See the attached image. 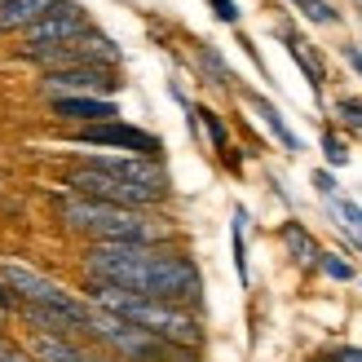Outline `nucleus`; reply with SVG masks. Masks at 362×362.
<instances>
[{
    "label": "nucleus",
    "instance_id": "nucleus-1",
    "mask_svg": "<svg viewBox=\"0 0 362 362\" xmlns=\"http://www.w3.org/2000/svg\"><path fill=\"white\" fill-rule=\"evenodd\" d=\"M88 296H93L98 310L129 318V322H137V327L173 340V345H199V322H194V314L186 310V305L151 300V296H137V292H129V287L102 283V279H88Z\"/></svg>",
    "mask_w": 362,
    "mask_h": 362
},
{
    "label": "nucleus",
    "instance_id": "nucleus-2",
    "mask_svg": "<svg viewBox=\"0 0 362 362\" xmlns=\"http://www.w3.org/2000/svg\"><path fill=\"white\" fill-rule=\"evenodd\" d=\"M58 216L71 230L93 234V243H151L155 234H159L141 212L119 208V204H102V199H84V194L62 199Z\"/></svg>",
    "mask_w": 362,
    "mask_h": 362
},
{
    "label": "nucleus",
    "instance_id": "nucleus-3",
    "mask_svg": "<svg viewBox=\"0 0 362 362\" xmlns=\"http://www.w3.org/2000/svg\"><path fill=\"white\" fill-rule=\"evenodd\" d=\"M84 332L98 336L106 349H115L119 358H129V362H194L190 345H173V340L137 327V322L119 318V314H106V310H98V305H93V314H88Z\"/></svg>",
    "mask_w": 362,
    "mask_h": 362
},
{
    "label": "nucleus",
    "instance_id": "nucleus-4",
    "mask_svg": "<svg viewBox=\"0 0 362 362\" xmlns=\"http://www.w3.org/2000/svg\"><path fill=\"white\" fill-rule=\"evenodd\" d=\"M66 186L76 194H84V199H102V204H119V208H133V212L159 204V194L137 190V186H129V181H119V177L102 173V168H76L66 177Z\"/></svg>",
    "mask_w": 362,
    "mask_h": 362
},
{
    "label": "nucleus",
    "instance_id": "nucleus-5",
    "mask_svg": "<svg viewBox=\"0 0 362 362\" xmlns=\"http://www.w3.org/2000/svg\"><path fill=\"white\" fill-rule=\"evenodd\" d=\"M71 141H80V146H119V151H129V155H146V159L159 155V137H155V133L133 129V124H119V119L88 124V129L71 133Z\"/></svg>",
    "mask_w": 362,
    "mask_h": 362
},
{
    "label": "nucleus",
    "instance_id": "nucleus-6",
    "mask_svg": "<svg viewBox=\"0 0 362 362\" xmlns=\"http://www.w3.org/2000/svg\"><path fill=\"white\" fill-rule=\"evenodd\" d=\"M119 80L106 66H58L45 71V93L53 98H98V93H115Z\"/></svg>",
    "mask_w": 362,
    "mask_h": 362
},
{
    "label": "nucleus",
    "instance_id": "nucleus-7",
    "mask_svg": "<svg viewBox=\"0 0 362 362\" xmlns=\"http://www.w3.org/2000/svg\"><path fill=\"white\" fill-rule=\"evenodd\" d=\"M84 31H93L88 27V18H84V9L80 5H71V0H58V9L53 13H45L35 27H27L23 31V49H40V45H66V40H80Z\"/></svg>",
    "mask_w": 362,
    "mask_h": 362
},
{
    "label": "nucleus",
    "instance_id": "nucleus-8",
    "mask_svg": "<svg viewBox=\"0 0 362 362\" xmlns=\"http://www.w3.org/2000/svg\"><path fill=\"white\" fill-rule=\"evenodd\" d=\"M88 168H102V173H111V177H119V181H129V186H137V190H151V194H159L164 199L168 194V173L155 164V159H146V155H119V159H93Z\"/></svg>",
    "mask_w": 362,
    "mask_h": 362
},
{
    "label": "nucleus",
    "instance_id": "nucleus-9",
    "mask_svg": "<svg viewBox=\"0 0 362 362\" xmlns=\"http://www.w3.org/2000/svg\"><path fill=\"white\" fill-rule=\"evenodd\" d=\"M23 322L35 332V336H76L80 327H88L84 314H71V310H53V305H23Z\"/></svg>",
    "mask_w": 362,
    "mask_h": 362
},
{
    "label": "nucleus",
    "instance_id": "nucleus-10",
    "mask_svg": "<svg viewBox=\"0 0 362 362\" xmlns=\"http://www.w3.org/2000/svg\"><path fill=\"white\" fill-rule=\"evenodd\" d=\"M53 115L58 119H76V124H106V119H115V102H106V98H53Z\"/></svg>",
    "mask_w": 362,
    "mask_h": 362
},
{
    "label": "nucleus",
    "instance_id": "nucleus-11",
    "mask_svg": "<svg viewBox=\"0 0 362 362\" xmlns=\"http://www.w3.org/2000/svg\"><path fill=\"white\" fill-rule=\"evenodd\" d=\"M53 9H58V0H5L0 5V31H27Z\"/></svg>",
    "mask_w": 362,
    "mask_h": 362
},
{
    "label": "nucleus",
    "instance_id": "nucleus-12",
    "mask_svg": "<svg viewBox=\"0 0 362 362\" xmlns=\"http://www.w3.org/2000/svg\"><path fill=\"white\" fill-rule=\"evenodd\" d=\"M283 243H287V252H292L300 265H310V261H318V257H322L318 243L310 239V230H300L296 221H287V226H283Z\"/></svg>",
    "mask_w": 362,
    "mask_h": 362
},
{
    "label": "nucleus",
    "instance_id": "nucleus-13",
    "mask_svg": "<svg viewBox=\"0 0 362 362\" xmlns=\"http://www.w3.org/2000/svg\"><path fill=\"white\" fill-rule=\"evenodd\" d=\"M252 106H257V115L265 119V129L274 133V137L283 141L287 151H300V141H296V133H292V129H287V124H283V115H279V106H269L265 98H252Z\"/></svg>",
    "mask_w": 362,
    "mask_h": 362
},
{
    "label": "nucleus",
    "instance_id": "nucleus-14",
    "mask_svg": "<svg viewBox=\"0 0 362 362\" xmlns=\"http://www.w3.org/2000/svg\"><path fill=\"white\" fill-rule=\"evenodd\" d=\"M194 58H199V66L208 71V80H212V84H221V88H230V84H234L230 66L221 62V53H216L212 45H199V53H194Z\"/></svg>",
    "mask_w": 362,
    "mask_h": 362
},
{
    "label": "nucleus",
    "instance_id": "nucleus-15",
    "mask_svg": "<svg viewBox=\"0 0 362 362\" xmlns=\"http://www.w3.org/2000/svg\"><path fill=\"white\" fill-rule=\"evenodd\" d=\"M287 49H292V58L300 62V71H305V76H310V84H314V88H322V71H318V62L310 58V53L300 49V40H296V35H287Z\"/></svg>",
    "mask_w": 362,
    "mask_h": 362
},
{
    "label": "nucleus",
    "instance_id": "nucleus-16",
    "mask_svg": "<svg viewBox=\"0 0 362 362\" xmlns=\"http://www.w3.org/2000/svg\"><path fill=\"white\" fill-rule=\"evenodd\" d=\"M243 226H247V212L239 208V212H234V265H239V279L247 283V257H243Z\"/></svg>",
    "mask_w": 362,
    "mask_h": 362
},
{
    "label": "nucleus",
    "instance_id": "nucleus-17",
    "mask_svg": "<svg viewBox=\"0 0 362 362\" xmlns=\"http://www.w3.org/2000/svg\"><path fill=\"white\" fill-rule=\"evenodd\" d=\"M318 265H322V274H327V279H336V283L354 279V265H349V261H340L336 252H322V257H318Z\"/></svg>",
    "mask_w": 362,
    "mask_h": 362
},
{
    "label": "nucleus",
    "instance_id": "nucleus-18",
    "mask_svg": "<svg viewBox=\"0 0 362 362\" xmlns=\"http://www.w3.org/2000/svg\"><path fill=\"white\" fill-rule=\"evenodd\" d=\"M194 115H199V119H204V129H208V137H212V146H216V151H221V155H226V146H230V137H226V124H221V119H216L212 111H194Z\"/></svg>",
    "mask_w": 362,
    "mask_h": 362
},
{
    "label": "nucleus",
    "instance_id": "nucleus-19",
    "mask_svg": "<svg viewBox=\"0 0 362 362\" xmlns=\"http://www.w3.org/2000/svg\"><path fill=\"white\" fill-rule=\"evenodd\" d=\"M322 155H327V164L332 168H340L349 159V151H345V141H340L336 133H322Z\"/></svg>",
    "mask_w": 362,
    "mask_h": 362
},
{
    "label": "nucleus",
    "instance_id": "nucleus-20",
    "mask_svg": "<svg viewBox=\"0 0 362 362\" xmlns=\"http://www.w3.org/2000/svg\"><path fill=\"white\" fill-rule=\"evenodd\" d=\"M296 5L305 9V18H314V23H322V27H327V23H336V9H327L322 0H296Z\"/></svg>",
    "mask_w": 362,
    "mask_h": 362
},
{
    "label": "nucleus",
    "instance_id": "nucleus-21",
    "mask_svg": "<svg viewBox=\"0 0 362 362\" xmlns=\"http://www.w3.org/2000/svg\"><path fill=\"white\" fill-rule=\"evenodd\" d=\"M336 111L345 115L349 129H362V102H358V98H340V102H336Z\"/></svg>",
    "mask_w": 362,
    "mask_h": 362
},
{
    "label": "nucleus",
    "instance_id": "nucleus-22",
    "mask_svg": "<svg viewBox=\"0 0 362 362\" xmlns=\"http://www.w3.org/2000/svg\"><path fill=\"white\" fill-rule=\"evenodd\" d=\"M336 208H340V216H345V226H349L354 234H362V208L354 204V199H340Z\"/></svg>",
    "mask_w": 362,
    "mask_h": 362
},
{
    "label": "nucleus",
    "instance_id": "nucleus-23",
    "mask_svg": "<svg viewBox=\"0 0 362 362\" xmlns=\"http://www.w3.org/2000/svg\"><path fill=\"white\" fill-rule=\"evenodd\" d=\"M13 310H23V300H18V292L0 279V314H13Z\"/></svg>",
    "mask_w": 362,
    "mask_h": 362
},
{
    "label": "nucleus",
    "instance_id": "nucleus-24",
    "mask_svg": "<svg viewBox=\"0 0 362 362\" xmlns=\"http://www.w3.org/2000/svg\"><path fill=\"white\" fill-rule=\"evenodd\" d=\"M322 362H362V349L358 345H340V349H332Z\"/></svg>",
    "mask_w": 362,
    "mask_h": 362
},
{
    "label": "nucleus",
    "instance_id": "nucleus-25",
    "mask_svg": "<svg viewBox=\"0 0 362 362\" xmlns=\"http://www.w3.org/2000/svg\"><path fill=\"white\" fill-rule=\"evenodd\" d=\"M212 9H216L221 23H239V5H234V0H212Z\"/></svg>",
    "mask_w": 362,
    "mask_h": 362
},
{
    "label": "nucleus",
    "instance_id": "nucleus-26",
    "mask_svg": "<svg viewBox=\"0 0 362 362\" xmlns=\"http://www.w3.org/2000/svg\"><path fill=\"white\" fill-rule=\"evenodd\" d=\"M314 186H318L322 194H332V190H336V181H332V173H314Z\"/></svg>",
    "mask_w": 362,
    "mask_h": 362
},
{
    "label": "nucleus",
    "instance_id": "nucleus-27",
    "mask_svg": "<svg viewBox=\"0 0 362 362\" xmlns=\"http://www.w3.org/2000/svg\"><path fill=\"white\" fill-rule=\"evenodd\" d=\"M345 58H349V66L362 76V49H354V45H345Z\"/></svg>",
    "mask_w": 362,
    "mask_h": 362
},
{
    "label": "nucleus",
    "instance_id": "nucleus-28",
    "mask_svg": "<svg viewBox=\"0 0 362 362\" xmlns=\"http://www.w3.org/2000/svg\"><path fill=\"white\" fill-rule=\"evenodd\" d=\"M0 362H35V358H31V354H23V349H9L5 358H0Z\"/></svg>",
    "mask_w": 362,
    "mask_h": 362
},
{
    "label": "nucleus",
    "instance_id": "nucleus-29",
    "mask_svg": "<svg viewBox=\"0 0 362 362\" xmlns=\"http://www.w3.org/2000/svg\"><path fill=\"white\" fill-rule=\"evenodd\" d=\"M84 362H111V358H98V354H84Z\"/></svg>",
    "mask_w": 362,
    "mask_h": 362
},
{
    "label": "nucleus",
    "instance_id": "nucleus-30",
    "mask_svg": "<svg viewBox=\"0 0 362 362\" xmlns=\"http://www.w3.org/2000/svg\"><path fill=\"white\" fill-rule=\"evenodd\" d=\"M9 349H13V345H5V340H0V358H5V354H9Z\"/></svg>",
    "mask_w": 362,
    "mask_h": 362
},
{
    "label": "nucleus",
    "instance_id": "nucleus-31",
    "mask_svg": "<svg viewBox=\"0 0 362 362\" xmlns=\"http://www.w3.org/2000/svg\"><path fill=\"white\" fill-rule=\"evenodd\" d=\"M0 5H5V0H0Z\"/></svg>",
    "mask_w": 362,
    "mask_h": 362
}]
</instances>
